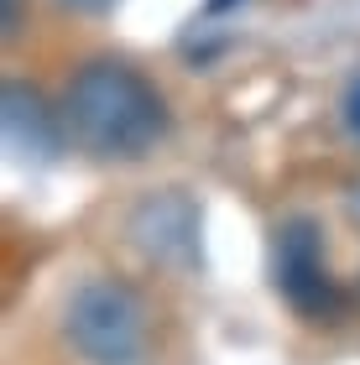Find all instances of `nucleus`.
<instances>
[{"label":"nucleus","instance_id":"obj_2","mask_svg":"<svg viewBox=\"0 0 360 365\" xmlns=\"http://www.w3.org/2000/svg\"><path fill=\"white\" fill-rule=\"evenodd\" d=\"M63 334L84 365H146V308L115 277L73 287L63 308Z\"/></svg>","mask_w":360,"mask_h":365},{"label":"nucleus","instance_id":"obj_1","mask_svg":"<svg viewBox=\"0 0 360 365\" xmlns=\"http://www.w3.org/2000/svg\"><path fill=\"white\" fill-rule=\"evenodd\" d=\"M63 125L73 130V141L94 157L110 162H141L157 152V141L168 136L173 115L162 89L141 68H130L120 58H94L68 78L63 94Z\"/></svg>","mask_w":360,"mask_h":365},{"label":"nucleus","instance_id":"obj_6","mask_svg":"<svg viewBox=\"0 0 360 365\" xmlns=\"http://www.w3.org/2000/svg\"><path fill=\"white\" fill-rule=\"evenodd\" d=\"M339 115H345V130L360 141V73L345 84V99H339Z\"/></svg>","mask_w":360,"mask_h":365},{"label":"nucleus","instance_id":"obj_8","mask_svg":"<svg viewBox=\"0 0 360 365\" xmlns=\"http://www.w3.org/2000/svg\"><path fill=\"white\" fill-rule=\"evenodd\" d=\"M235 6H245V0H209L204 11H209V16H225V11H235Z\"/></svg>","mask_w":360,"mask_h":365},{"label":"nucleus","instance_id":"obj_7","mask_svg":"<svg viewBox=\"0 0 360 365\" xmlns=\"http://www.w3.org/2000/svg\"><path fill=\"white\" fill-rule=\"evenodd\" d=\"M0 21H6V37L21 31V0H0Z\"/></svg>","mask_w":360,"mask_h":365},{"label":"nucleus","instance_id":"obj_9","mask_svg":"<svg viewBox=\"0 0 360 365\" xmlns=\"http://www.w3.org/2000/svg\"><path fill=\"white\" fill-rule=\"evenodd\" d=\"M63 6H73V11H105L110 0H63Z\"/></svg>","mask_w":360,"mask_h":365},{"label":"nucleus","instance_id":"obj_3","mask_svg":"<svg viewBox=\"0 0 360 365\" xmlns=\"http://www.w3.org/2000/svg\"><path fill=\"white\" fill-rule=\"evenodd\" d=\"M272 277H277L282 303L292 313H303L308 324H329L334 313H339V282L329 272V256H324V230L308 220V214L277 225Z\"/></svg>","mask_w":360,"mask_h":365},{"label":"nucleus","instance_id":"obj_5","mask_svg":"<svg viewBox=\"0 0 360 365\" xmlns=\"http://www.w3.org/2000/svg\"><path fill=\"white\" fill-rule=\"evenodd\" d=\"M0 120H6V146L16 157H31V162H53L63 152V125H58V110L47 105L42 89L11 78L6 94H0Z\"/></svg>","mask_w":360,"mask_h":365},{"label":"nucleus","instance_id":"obj_4","mask_svg":"<svg viewBox=\"0 0 360 365\" xmlns=\"http://www.w3.org/2000/svg\"><path fill=\"white\" fill-rule=\"evenodd\" d=\"M130 240L157 267H173V272L199 267V204L183 188H162L141 198L130 214Z\"/></svg>","mask_w":360,"mask_h":365}]
</instances>
